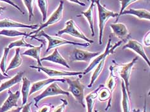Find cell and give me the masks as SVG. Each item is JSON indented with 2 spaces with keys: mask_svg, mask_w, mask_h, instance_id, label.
Segmentation results:
<instances>
[{
  "mask_svg": "<svg viewBox=\"0 0 150 112\" xmlns=\"http://www.w3.org/2000/svg\"><path fill=\"white\" fill-rule=\"evenodd\" d=\"M139 57L136 56L134 58L131 62L122 64L117 63L115 60H113L112 62L114 64V66H110L111 68L113 70V71L115 74L119 75L122 78V81L125 84L126 90L128 93V95L129 97H131V93L129 90V79L132 75V72L136 63L137 61L138 60Z\"/></svg>",
  "mask_w": 150,
  "mask_h": 112,
  "instance_id": "cell-1",
  "label": "cell"
},
{
  "mask_svg": "<svg viewBox=\"0 0 150 112\" xmlns=\"http://www.w3.org/2000/svg\"><path fill=\"white\" fill-rule=\"evenodd\" d=\"M96 5L97 6L99 17V44L101 45L103 44V32L106 22L110 18H117L119 14L117 12L108 10L105 6L101 5L100 0H96Z\"/></svg>",
  "mask_w": 150,
  "mask_h": 112,
  "instance_id": "cell-2",
  "label": "cell"
},
{
  "mask_svg": "<svg viewBox=\"0 0 150 112\" xmlns=\"http://www.w3.org/2000/svg\"><path fill=\"white\" fill-rule=\"evenodd\" d=\"M36 36L44 37L45 38H47V40L48 41V46L46 49V52H45L46 53H48L50 49H53V48H55L58 46H62V45L69 44V45H74V46H84V47H88L90 45V43H88V42L79 43V42H74V41H70L66 39H64V38H61V37L51 36V35L45 33L43 30L40 31L34 37H35Z\"/></svg>",
  "mask_w": 150,
  "mask_h": 112,
  "instance_id": "cell-3",
  "label": "cell"
},
{
  "mask_svg": "<svg viewBox=\"0 0 150 112\" xmlns=\"http://www.w3.org/2000/svg\"><path fill=\"white\" fill-rule=\"evenodd\" d=\"M65 81L68 85V92L71 93L75 99L78 102V103L81 104L84 108V90L85 86L81 82L79 78H77L76 79H71L70 78H64Z\"/></svg>",
  "mask_w": 150,
  "mask_h": 112,
  "instance_id": "cell-4",
  "label": "cell"
},
{
  "mask_svg": "<svg viewBox=\"0 0 150 112\" xmlns=\"http://www.w3.org/2000/svg\"><path fill=\"white\" fill-rule=\"evenodd\" d=\"M122 42V41L120 40L118 42H117L115 44H114L113 46H112V38H110L108 41L105 51H104L103 53L100 54L99 55L95 58V59L90 63L88 67H87V68L84 70V71L83 72V75H86V74L89 73L91 70L95 68V67L98 65L103 60L106 58V57L110 55V54H112L115 53V50L119 46H120Z\"/></svg>",
  "mask_w": 150,
  "mask_h": 112,
  "instance_id": "cell-5",
  "label": "cell"
},
{
  "mask_svg": "<svg viewBox=\"0 0 150 112\" xmlns=\"http://www.w3.org/2000/svg\"><path fill=\"white\" fill-rule=\"evenodd\" d=\"M65 24H66V26H65L64 28L58 31V35H61L63 34H68L74 37L80 38V39H82L84 41H86L88 43L92 44L94 42L93 40L90 39L89 38H88L86 35L83 33V32L81 31V30L79 27H78V26L72 19L67 21Z\"/></svg>",
  "mask_w": 150,
  "mask_h": 112,
  "instance_id": "cell-6",
  "label": "cell"
},
{
  "mask_svg": "<svg viewBox=\"0 0 150 112\" xmlns=\"http://www.w3.org/2000/svg\"><path fill=\"white\" fill-rule=\"evenodd\" d=\"M58 95H65L68 96L70 95V93L62 89L57 85L56 82L50 83V85H48L43 92H41L40 95H37L36 97L34 98V100L35 101V106L38 108V103L42 99L48 97H50V96H55Z\"/></svg>",
  "mask_w": 150,
  "mask_h": 112,
  "instance_id": "cell-7",
  "label": "cell"
},
{
  "mask_svg": "<svg viewBox=\"0 0 150 112\" xmlns=\"http://www.w3.org/2000/svg\"><path fill=\"white\" fill-rule=\"evenodd\" d=\"M63 10H64V2L63 1H61L59 5V6H57V9L55 10L53 13H52L51 15L50 16V17L48 18V20L45 21L43 24H41L36 30L31 32L30 33H29L30 35L35 34L34 36H32V38H34V37L39 33V32L41 30H43L44 28L48 27V26L54 24L61 21L62 18H63Z\"/></svg>",
  "mask_w": 150,
  "mask_h": 112,
  "instance_id": "cell-8",
  "label": "cell"
},
{
  "mask_svg": "<svg viewBox=\"0 0 150 112\" xmlns=\"http://www.w3.org/2000/svg\"><path fill=\"white\" fill-rule=\"evenodd\" d=\"M30 68L38 70L39 72H43L49 77L55 76H76L83 75V72L78 71H66L63 70H57L43 66L30 65Z\"/></svg>",
  "mask_w": 150,
  "mask_h": 112,
  "instance_id": "cell-9",
  "label": "cell"
},
{
  "mask_svg": "<svg viewBox=\"0 0 150 112\" xmlns=\"http://www.w3.org/2000/svg\"><path fill=\"white\" fill-rule=\"evenodd\" d=\"M99 52H90L88 51L83 50L75 48L71 54V61H78V62H90L94 58L99 55Z\"/></svg>",
  "mask_w": 150,
  "mask_h": 112,
  "instance_id": "cell-10",
  "label": "cell"
},
{
  "mask_svg": "<svg viewBox=\"0 0 150 112\" xmlns=\"http://www.w3.org/2000/svg\"><path fill=\"white\" fill-rule=\"evenodd\" d=\"M125 49H129L134 51L135 53L138 54L139 56H141L146 61V62L148 63V66L150 65V61L148 58L147 54H146L144 46L140 42L133 39L129 40L128 42V43L126 44L122 47V50Z\"/></svg>",
  "mask_w": 150,
  "mask_h": 112,
  "instance_id": "cell-11",
  "label": "cell"
},
{
  "mask_svg": "<svg viewBox=\"0 0 150 112\" xmlns=\"http://www.w3.org/2000/svg\"><path fill=\"white\" fill-rule=\"evenodd\" d=\"M8 97L0 107V112H6L11 110L13 107H18V101L20 97V91L17 90L13 93L11 90H8Z\"/></svg>",
  "mask_w": 150,
  "mask_h": 112,
  "instance_id": "cell-12",
  "label": "cell"
},
{
  "mask_svg": "<svg viewBox=\"0 0 150 112\" xmlns=\"http://www.w3.org/2000/svg\"><path fill=\"white\" fill-rule=\"evenodd\" d=\"M113 34L119 38V39L124 42L127 40L130 37V33L129 32L126 26L123 23H113L110 25Z\"/></svg>",
  "mask_w": 150,
  "mask_h": 112,
  "instance_id": "cell-13",
  "label": "cell"
},
{
  "mask_svg": "<svg viewBox=\"0 0 150 112\" xmlns=\"http://www.w3.org/2000/svg\"><path fill=\"white\" fill-rule=\"evenodd\" d=\"M43 61H48V62H50L60 64V65L67 67L68 69L70 68V66L67 62V61L62 56L60 53L59 52V50L57 47L55 48L54 52L50 54V55L41 58V62H43Z\"/></svg>",
  "mask_w": 150,
  "mask_h": 112,
  "instance_id": "cell-14",
  "label": "cell"
},
{
  "mask_svg": "<svg viewBox=\"0 0 150 112\" xmlns=\"http://www.w3.org/2000/svg\"><path fill=\"white\" fill-rule=\"evenodd\" d=\"M40 26L38 24H25L21 22H16L9 19H4L0 21V28H28L32 30H35Z\"/></svg>",
  "mask_w": 150,
  "mask_h": 112,
  "instance_id": "cell-15",
  "label": "cell"
},
{
  "mask_svg": "<svg viewBox=\"0 0 150 112\" xmlns=\"http://www.w3.org/2000/svg\"><path fill=\"white\" fill-rule=\"evenodd\" d=\"M54 82H61L64 83L66 82L64 78H48L47 79L41 80V81H38L35 83H34L32 84V86L30 87V92H29V95H31L34 94V93L38 91H40L43 88H44L45 86L50 84Z\"/></svg>",
  "mask_w": 150,
  "mask_h": 112,
  "instance_id": "cell-16",
  "label": "cell"
},
{
  "mask_svg": "<svg viewBox=\"0 0 150 112\" xmlns=\"http://www.w3.org/2000/svg\"><path fill=\"white\" fill-rule=\"evenodd\" d=\"M126 14L134 15L140 19H147L148 21H149L150 19V12L148 10L131 8L129 10H125L120 13V14H119L118 17L116 19V22L118 21V19L120 15Z\"/></svg>",
  "mask_w": 150,
  "mask_h": 112,
  "instance_id": "cell-17",
  "label": "cell"
},
{
  "mask_svg": "<svg viewBox=\"0 0 150 112\" xmlns=\"http://www.w3.org/2000/svg\"><path fill=\"white\" fill-rule=\"evenodd\" d=\"M90 5L87 9V10L84 12H81V14L84 16L87 19L91 31H92V36L93 37L95 35V31H94V6L96 4V0H90Z\"/></svg>",
  "mask_w": 150,
  "mask_h": 112,
  "instance_id": "cell-18",
  "label": "cell"
},
{
  "mask_svg": "<svg viewBox=\"0 0 150 112\" xmlns=\"http://www.w3.org/2000/svg\"><path fill=\"white\" fill-rule=\"evenodd\" d=\"M112 94L113 93L110 92V90L107 87H103L100 88L99 90L98 91V95H97V97H98L99 100L100 102H104L108 101V105L105 109L106 111H108L112 106Z\"/></svg>",
  "mask_w": 150,
  "mask_h": 112,
  "instance_id": "cell-19",
  "label": "cell"
},
{
  "mask_svg": "<svg viewBox=\"0 0 150 112\" xmlns=\"http://www.w3.org/2000/svg\"><path fill=\"white\" fill-rule=\"evenodd\" d=\"M43 47V44H41L39 46H34V47H31L30 49L26 50L22 53V55H25L33 58L37 60L38 66H43L41 62V49Z\"/></svg>",
  "mask_w": 150,
  "mask_h": 112,
  "instance_id": "cell-20",
  "label": "cell"
},
{
  "mask_svg": "<svg viewBox=\"0 0 150 112\" xmlns=\"http://www.w3.org/2000/svg\"><path fill=\"white\" fill-rule=\"evenodd\" d=\"M24 74L25 72H19L18 74H16L14 77H12L11 79L3 83L1 86H0V93L5 90L6 89L10 88L14 85L18 84V83H20L22 81V78L23 77Z\"/></svg>",
  "mask_w": 150,
  "mask_h": 112,
  "instance_id": "cell-21",
  "label": "cell"
},
{
  "mask_svg": "<svg viewBox=\"0 0 150 112\" xmlns=\"http://www.w3.org/2000/svg\"><path fill=\"white\" fill-rule=\"evenodd\" d=\"M103 86H104V85H100L98 86V88L94 90L93 91L91 92L90 94L86 96L85 100L87 104V112H93L94 106H95L96 103V100L97 97V95H98V91L100 88L103 87Z\"/></svg>",
  "mask_w": 150,
  "mask_h": 112,
  "instance_id": "cell-22",
  "label": "cell"
},
{
  "mask_svg": "<svg viewBox=\"0 0 150 112\" xmlns=\"http://www.w3.org/2000/svg\"><path fill=\"white\" fill-rule=\"evenodd\" d=\"M22 87H21V94H22V105L23 106L27 103L28 98L29 96V92L30 90L31 82L27 77H23L22 78Z\"/></svg>",
  "mask_w": 150,
  "mask_h": 112,
  "instance_id": "cell-23",
  "label": "cell"
},
{
  "mask_svg": "<svg viewBox=\"0 0 150 112\" xmlns=\"http://www.w3.org/2000/svg\"><path fill=\"white\" fill-rule=\"evenodd\" d=\"M0 35H3V36L8 37H15L22 36L24 37H30L32 38V36H30V35L26 33V32L15 30L14 28L3 29L2 30L0 31Z\"/></svg>",
  "mask_w": 150,
  "mask_h": 112,
  "instance_id": "cell-24",
  "label": "cell"
},
{
  "mask_svg": "<svg viewBox=\"0 0 150 112\" xmlns=\"http://www.w3.org/2000/svg\"><path fill=\"white\" fill-rule=\"evenodd\" d=\"M122 112H131V102H130V97L128 95V93L126 90L125 84L124 81H122Z\"/></svg>",
  "mask_w": 150,
  "mask_h": 112,
  "instance_id": "cell-25",
  "label": "cell"
},
{
  "mask_svg": "<svg viewBox=\"0 0 150 112\" xmlns=\"http://www.w3.org/2000/svg\"><path fill=\"white\" fill-rule=\"evenodd\" d=\"M22 63L23 59L20 55V47H17L16 49L15 55L14 58L12 59L11 63H10L8 66L7 67V68H6L5 72L6 73L8 72L9 70L18 68V67L21 65Z\"/></svg>",
  "mask_w": 150,
  "mask_h": 112,
  "instance_id": "cell-26",
  "label": "cell"
},
{
  "mask_svg": "<svg viewBox=\"0 0 150 112\" xmlns=\"http://www.w3.org/2000/svg\"><path fill=\"white\" fill-rule=\"evenodd\" d=\"M106 59H104L101 62L98 64L96 66V69L94 70L93 74H92V78H91V81L90 83L88 85V88H91L92 86H93V83L96 82V80L98 79L99 77L100 76L101 72H103V69L104 67V65H105V62H106Z\"/></svg>",
  "mask_w": 150,
  "mask_h": 112,
  "instance_id": "cell-27",
  "label": "cell"
},
{
  "mask_svg": "<svg viewBox=\"0 0 150 112\" xmlns=\"http://www.w3.org/2000/svg\"><path fill=\"white\" fill-rule=\"evenodd\" d=\"M109 70H110V74H109L108 78V79L106 81V87L108 88L111 92L113 93V92L114 91V90H115L117 86V81L116 75L114 74L113 70L110 67H109Z\"/></svg>",
  "mask_w": 150,
  "mask_h": 112,
  "instance_id": "cell-28",
  "label": "cell"
},
{
  "mask_svg": "<svg viewBox=\"0 0 150 112\" xmlns=\"http://www.w3.org/2000/svg\"><path fill=\"white\" fill-rule=\"evenodd\" d=\"M38 6L42 15V20L45 22L47 21L48 15V0H37Z\"/></svg>",
  "mask_w": 150,
  "mask_h": 112,
  "instance_id": "cell-29",
  "label": "cell"
},
{
  "mask_svg": "<svg viewBox=\"0 0 150 112\" xmlns=\"http://www.w3.org/2000/svg\"><path fill=\"white\" fill-rule=\"evenodd\" d=\"M35 46L30 44H28L27 42H26L25 41V37H22L21 38L19 39L15 40L14 42H12L11 44H9L8 46V48L10 49H12L14 47H34Z\"/></svg>",
  "mask_w": 150,
  "mask_h": 112,
  "instance_id": "cell-30",
  "label": "cell"
},
{
  "mask_svg": "<svg viewBox=\"0 0 150 112\" xmlns=\"http://www.w3.org/2000/svg\"><path fill=\"white\" fill-rule=\"evenodd\" d=\"M10 49L6 47L4 48V51H3V55L2 56V58L1 60V63H0V69L1 70V72H3V75L8 77V75L5 72L6 69L7 68V56L9 53Z\"/></svg>",
  "mask_w": 150,
  "mask_h": 112,
  "instance_id": "cell-31",
  "label": "cell"
},
{
  "mask_svg": "<svg viewBox=\"0 0 150 112\" xmlns=\"http://www.w3.org/2000/svg\"><path fill=\"white\" fill-rule=\"evenodd\" d=\"M25 7L27 8L28 12V20L31 21L32 18L34 17V9L35 0H23Z\"/></svg>",
  "mask_w": 150,
  "mask_h": 112,
  "instance_id": "cell-32",
  "label": "cell"
},
{
  "mask_svg": "<svg viewBox=\"0 0 150 112\" xmlns=\"http://www.w3.org/2000/svg\"><path fill=\"white\" fill-rule=\"evenodd\" d=\"M137 1H139V0H119L121 7H120V10L119 14H120V13L123 12L125 10H126V8L128 7L129 5H131L132 3ZM146 1H149V0H146Z\"/></svg>",
  "mask_w": 150,
  "mask_h": 112,
  "instance_id": "cell-33",
  "label": "cell"
},
{
  "mask_svg": "<svg viewBox=\"0 0 150 112\" xmlns=\"http://www.w3.org/2000/svg\"><path fill=\"white\" fill-rule=\"evenodd\" d=\"M61 101H62L61 104L55 108L54 112H65L67 106L68 105V102L67 99H61Z\"/></svg>",
  "mask_w": 150,
  "mask_h": 112,
  "instance_id": "cell-34",
  "label": "cell"
},
{
  "mask_svg": "<svg viewBox=\"0 0 150 112\" xmlns=\"http://www.w3.org/2000/svg\"><path fill=\"white\" fill-rule=\"evenodd\" d=\"M54 108V106L52 104H44L35 112H51Z\"/></svg>",
  "mask_w": 150,
  "mask_h": 112,
  "instance_id": "cell-35",
  "label": "cell"
},
{
  "mask_svg": "<svg viewBox=\"0 0 150 112\" xmlns=\"http://www.w3.org/2000/svg\"><path fill=\"white\" fill-rule=\"evenodd\" d=\"M0 1H2V2H5V3H8V4L12 5V6H14V7L15 8H16V9L18 10V11H19L21 13H22L23 14H25V13L21 10V8L19 7V6L17 4H16V3H15L14 1H12V0H0Z\"/></svg>",
  "mask_w": 150,
  "mask_h": 112,
  "instance_id": "cell-36",
  "label": "cell"
},
{
  "mask_svg": "<svg viewBox=\"0 0 150 112\" xmlns=\"http://www.w3.org/2000/svg\"><path fill=\"white\" fill-rule=\"evenodd\" d=\"M150 32L149 31L146 34V35L144 37V39H143V41H144V44L145 46H150Z\"/></svg>",
  "mask_w": 150,
  "mask_h": 112,
  "instance_id": "cell-37",
  "label": "cell"
},
{
  "mask_svg": "<svg viewBox=\"0 0 150 112\" xmlns=\"http://www.w3.org/2000/svg\"><path fill=\"white\" fill-rule=\"evenodd\" d=\"M32 104V102H29V103L25 104L23 106V108L21 110L22 112H32L30 110V106Z\"/></svg>",
  "mask_w": 150,
  "mask_h": 112,
  "instance_id": "cell-38",
  "label": "cell"
},
{
  "mask_svg": "<svg viewBox=\"0 0 150 112\" xmlns=\"http://www.w3.org/2000/svg\"><path fill=\"white\" fill-rule=\"evenodd\" d=\"M68 1H69L71 3H76V4L82 6H84L86 5V3H84L83 2H81L80 0H68Z\"/></svg>",
  "mask_w": 150,
  "mask_h": 112,
  "instance_id": "cell-39",
  "label": "cell"
},
{
  "mask_svg": "<svg viewBox=\"0 0 150 112\" xmlns=\"http://www.w3.org/2000/svg\"><path fill=\"white\" fill-rule=\"evenodd\" d=\"M23 108V106L21 107H17L16 109H14V110H9L6 112H21V110Z\"/></svg>",
  "mask_w": 150,
  "mask_h": 112,
  "instance_id": "cell-40",
  "label": "cell"
},
{
  "mask_svg": "<svg viewBox=\"0 0 150 112\" xmlns=\"http://www.w3.org/2000/svg\"><path fill=\"white\" fill-rule=\"evenodd\" d=\"M8 78H9V77H7V76H6L5 75H3V74L1 72V71H0V83H1L3 81V80L8 79Z\"/></svg>",
  "mask_w": 150,
  "mask_h": 112,
  "instance_id": "cell-41",
  "label": "cell"
},
{
  "mask_svg": "<svg viewBox=\"0 0 150 112\" xmlns=\"http://www.w3.org/2000/svg\"><path fill=\"white\" fill-rule=\"evenodd\" d=\"M5 9H6V7H3V6H0V15L2 14L3 10H5Z\"/></svg>",
  "mask_w": 150,
  "mask_h": 112,
  "instance_id": "cell-42",
  "label": "cell"
},
{
  "mask_svg": "<svg viewBox=\"0 0 150 112\" xmlns=\"http://www.w3.org/2000/svg\"><path fill=\"white\" fill-rule=\"evenodd\" d=\"M142 112H146V100L145 99L144 101V108H143Z\"/></svg>",
  "mask_w": 150,
  "mask_h": 112,
  "instance_id": "cell-43",
  "label": "cell"
},
{
  "mask_svg": "<svg viewBox=\"0 0 150 112\" xmlns=\"http://www.w3.org/2000/svg\"><path fill=\"white\" fill-rule=\"evenodd\" d=\"M95 112H99V111H97V110H95Z\"/></svg>",
  "mask_w": 150,
  "mask_h": 112,
  "instance_id": "cell-44",
  "label": "cell"
},
{
  "mask_svg": "<svg viewBox=\"0 0 150 112\" xmlns=\"http://www.w3.org/2000/svg\"><path fill=\"white\" fill-rule=\"evenodd\" d=\"M87 1H90V0H87Z\"/></svg>",
  "mask_w": 150,
  "mask_h": 112,
  "instance_id": "cell-45",
  "label": "cell"
}]
</instances>
